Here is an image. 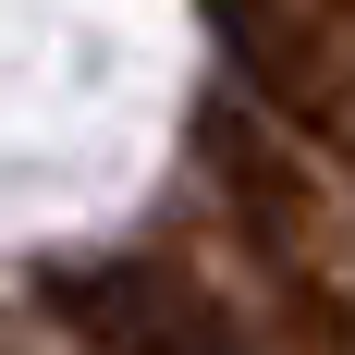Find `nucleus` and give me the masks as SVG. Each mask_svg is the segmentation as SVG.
<instances>
[{
  "label": "nucleus",
  "instance_id": "f257e3e1",
  "mask_svg": "<svg viewBox=\"0 0 355 355\" xmlns=\"http://www.w3.org/2000/svg\"><path fill=\"white\" fill-rule=\"evenodd\" d=\"M196 159H209L233 233H245L282 282H331V270H343L355 220H343V184H331L319 135H294L282 110H257V98H209L196 110Z\"/></svg>",
  "mask_w": 355,
  "mask_h": 355
},
{
  "label": "nucleus",
  "instance_id": "f03ea898",
  "mask_svg": "<svg viewBox=\"0 0 355 355\" xmlns=\"http://www.w3.org/2000/svg\"><path fill=\"white\" fill-rule=\"evenodd\" d=\"M209 37L257 110L355 147V0H209Z\"/></svg>",
  "mask_w": 355,
  "mask_h": 355
},
{
  "label": "nucleus",
  "instance_id": "7ed1b4c3",
  "mask_svg": "<svg viewBox=\"0 0 355 355\" xmlns=\"http://www.w3.org/2000/svg\"><path fill=\"white\" fill-rule=\"evenodd\" d=\"M49 306H62L98 355H257L245 319H233L184 257H98V270H62Z\"/></svg>",
  "mask_w": 355,
  "mask_h": 355
}]
</instances>
